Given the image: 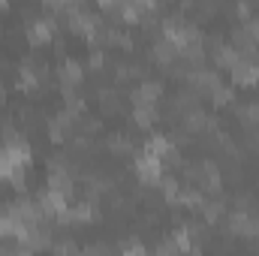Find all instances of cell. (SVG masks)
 <instances>
[{"mask_svg":"<svg viewBox=\"0 0 259 256\" xmlns=\"http://www.w3.org/2000/svg\"><path fill=\"white\" fill-rule=\"evenodd\" d=\"M118 250H121V253H148V247H145V244H142L136 235H130V238H121Z\"/></svg>","mask_w":259,"mask_h":256,"instance_id":"484cf974","label":"cell"},{"mask_svg":"<svg viewBox=\"0 0 259 256\" xmlns=\"http://www.w3.org/2000/svg\"><path fill=\"white\" fill-rule=\"evenodd\" d=\"M6 181H9V187L15 193H27V166H15Z\"/></svg>","mask_w":259,"mask_h":256,"instance_id":"cb8c5ba5","label":"cell"},{"mask_svg":"<svg viewBox=\"0 0 259 256\" xmlns=\"http://www.w3.org/2000/svg\"><path fill=\"white\" fill-rule=\"evenodd\" d=\"M133 175L139 178V184H142V187H160V181H163L166 169H163V160H160L157 154L142 151V154H136V157H133Z\"/></svg>","mask_w":259,"mask_h":256,"instance_id":"6da1fadb","label":"cell"},{"mask_svg":"<svg viewBox=\"0 0 259 256\" xmlns=\"http://www.w3.org/2000/svg\"><path fill=\"white\" fill-rule=\"evenodd\" d=\"M3 211H6L15 223H27V226H36V223H42V220H46V217H42V211H39V202H36V199H30V196H24V193H18V199L6 202V205H3Z\"/></svg>","mask_w":259,"mask_h":256,"instance_id":"7a4b0ae2","label":"cell"},{"mask_svg":"<svg viewBox=\"0 0 259 256\" xmlns=\"http://www.w3.org/2000/svg\"><path fill=\"white\" fill-rule=\"evenodd\" d=\"M46 133H49V142H52V145L69 142V139L75 136V115L66 112V109H61L58 115H52V118L46 121Z\"/></svg>","mask_w":259,"mask_h":256,"instance_id":"277c9868","label":"cell"},{"mask_svg":"<svg viewBox=\"0 0 259 256\" xmlns=\"http://www.w3.org/2000/svg\"><path fill=\"white\" fill-rule=\"evenodd\" d=\"M52 250L55 253H78L81 247L75 241H69V238H61V241H52Z\"/></svg>","mask_w":259,"mask_h":256,"instance_id":"4316f807","label":"cell"},{"mask_svg":"<svg viewBox=\"0 0 259 256\" xmlns=\"http://www.w3.org/2000/svg\"><path fill=\"white\" fill-rule=\"evenodd\" d=\"M160 100H163V81H148L145 78L130 94V106H136V103H160Z\"/></svg>","mask_w":259,"mask_h":256,"instance_id":"4fadbf2b","label":"cell"},{"mask_svg":"<svg viewBox=\"0 0 259 256\" xmlns=\"http://www.w3.org/2000/svg\"><path fill=\"white\" fill-rule=\"evenodd\" d=\"M84 81V64L78 58H64L58 66V84L61 91H72V88H81Z\"/></svg>","mask_w":259,"mask_h":256,"instance_id":"9c48e42d","label":"cell"},{"mask_svg":"<svg viewBox=\"0 0 259 256\" xmlns=\"http://www.w3.org/2000/svg\"><path fill=\"white\" fill-rule=\"evenodd\" d=\"M229 78L235 88H259V64L250 58H238L229 66Z\"/></svg>","mask_w":259,"mask_h":256,"instance_id":"52a82bcc","label":"cell"},{"mask_svg":"<svg viewBox=\"0 0 259 256\" xmlns=\"http://www.w3.org/2000/svg\"><path fill=\"white\" fill-rule=\"evenodd\" d=\"M160 160H163V169H181L184 166V157H181V148L172 142L163 154H160Z\"/></svg>","mask_w":259,"mask_h":256,"instance_id":"7402d4cb","label":"cell"},{"mask_svg":"<svg viewBox=\"0 0 259 256\" xmlns=\"http://www.w3.org/2000/svg\"><path fill=\"white\" fill-rule=\"evenodd\" d=\"M55 36H58V30H55V24H52L49 18H36L30 27H24V39H27V46H30V49L52 46V42H55Z\"/></svg>","mask_w":259,"mask_h":256,"instance_id":"ba28073f","label":"cell"},{"mask_svg":"<svg viewBox=\"0 0 259 256\" xmlns=\"http://www.w3.org/2000/svg\"><path fill=\"white\" fill-rule=\"evenodd\" d=\"M247 24V30H250V36H253V42L259 46V15H253L250 21H244Z\"/></svg>","mask_w":259,"mask_h":256,"instance_id":"f546056e","label":"cell"},{"mask_svg":"<svg viewBox=\"0 0 259 256\" xmlns=\"http://www.w3.org/2000/svg\"><path fill=\"white\" fill-rule=\"evenodd\" d=\"M178 46L169 39V36H157V39H151V49H148V58L154 61V66H160V69H169V66L178 61Z\"/></svg>","mask_w":259,"mask_h":256,"instance_id":"5b68a950","label":"cell"},{"mask_svg":"<svg viewBox=\"0 0 259 256\" xmlns=\"http://www.w3.org/2000/svg\"><path fill=\"white\" fill-rule=\"evenodd\" d=\"M169 145H172V139H169V136H163V133H151V136L145 139L142 151H148V154H157V157H160Z\"/></svg>","mask_w":259,"mask_h":256,"instance_id":"44dd1931","label":"cell"},{"mask_svg":"<svg viewBox=\"0 0 259 256\" xmlns=\"http://www.w3.org/2000/svg\"><path fill=\"white\" fill-rule=\"evenodd\" d=\"M226 205H229V199H226L223 193H217V196H205L199 214H202V220H205L208 226H214V223H220V220L226 217Z\"/></svg>","mask_w":259,"mask_h":256,"instance_id":"7c38bea8","label":"cell"},{"mask_svg":"<svg viewBox=\"0 0 259 256\" xmlns=\"http://www.w3.org/2000/svg\"><path fill=\"white\" fill-rule=\"evenodd\" d=\"M211 58H214V64H217V69H229V66H232L235 61H238V58H241V52H238L235 46L223 42L220 49H214V52H211Z\"/></svg>","mask_w":259,"mask_h":256,"instance_id":"e0dca14e","label":"cell"},{"mask_svg":"<svg viewBox=\"0 0 259 256\" xmlns=\"http://www.w3.org/2000/svg\"><path fill=\"white\" fill-rule=\"evenodd\" d=\"M145 75V69L139 64H118L115 66V78L118 81H136V78H142Z\"/></svg>","mask_w":259,"mask_h":256,"instance_id":"603a6c76","label":"cell"},{"mask_svg":"<svg viewBox=\"0 0 259 256\" xmlns=\"http://www.w3.org/2000/svg\"><path fill=\"white\" fill-rule=\"evenodd\" d=\"M106 49H100V46H94L91 49V55H88V69H94V72H103L106 69Z\"/></svg>","mask_w":259,"mask_h":256,"instance_id":"d4e9b609","label":"cell"},{"mask_svg":"<svg viewBox=\"0 0 259 256\" xmlns=\"http://www.w3.org/2000/svg\"><path fill=\"white\" fill-rule=\"evenodd\" d=\"M46 115L39 112V109H30V106H21L18 109V124H21V130L24 133H36L39 127H46Z\"/></svg>","mask_w":259,"mask_h":256,"instance_id":"2e32d148","label":"cell"},{"mask_svg":"<svg viewBox=\"0 0 259 256\" xmlns=\"http://www.w3.org/2000/svg\"><path fill=\"white\" fill-rule=\"evenodd\" d=\"M232 208L235 211H247V214H259V196L256 193H238L235 199H232Z\"/></svg>","mask_w":259,"mask_h":256,"instance_id":"ffe728a7","label":"cell"},{"mask_svg":"<svg viewBox=\"0 0 259 256\" xmlns=\"http://www.w3.org/2000/svg\"><path fill=\"white\" fill-rule=\"evenodd\" d=\"M154 253H178V247H175V241H172V238H166L163 244H157V247H154Z\"/></svg>","mask_w":259,"mask_h":256,"instance_id":"f1b7e54d","label":"cell"},{"mask_svg":"<svg viewBox=\"0 0 259 256\" xmlns=\"http://www.w3.org/2000/svg\"><path fill=\"white\" fill-rule=\"evenodd\" d=\"M97 100H100V115L103 118H115V115H121L127 109V100H124V94L118 88H103L97 94Z\"/></svg>","mask_w":259,"mask_h":256,"instance_id":"8fae6325","label":"cell"},{"mask_svg":"<svg viewBox=\"0 0 259 256\" xmlns=\"http://www.w3.org/2000/svg\"><path fill=\"white\" fill-rule=\"evenodd\" d=\"M61 97H64V109L66 112H72L75 118L88 112V100L78 94V88H72V91H61Z\"/></svg>","mask_w":259,"mask_h":256,"instance_id":"d6986e66","label":"cell"},{"mask_svg":"<svg viewBox=\"0 0 259 256\" xmlns=\"http://www.w3.org/2000/svg\"><path fill=\"white\" fill-rule=\"evenodd\" d=\"M226 220V232L235 235V238H247V241H256L259 238V214H247V211H235Z\"/></svg>","mask_w":259,"mask_h":256,"instance_id":"3957f363","label":"cell"},{"mask_svg":"<svg viewBox=\"0 0 259 256\" xmlns=\"http://www.w3.org/2000/svg\"><path fill=\"white\" fill-rule=\"evenodd\" d=\"M9 9V0H0V12H6Z\"/></svg>","mask_w":259,"mask_h":256,"instance_id":"1f68e13d","label":"cell"},{"mask_svg":"<svg viewBox=\"0 0 259 256\" xmlns=\"http://www.w3.org/2000/svg\"><path fill=\"white\" fill-rule=\"evenodd\" d=\"M187 88H193L196 94L205 100V97H211V91L220 84V72L217 69H208V66H199V69H193L190 75H187V81H184Z\"/></svg>","mask_w":259,"mask_h":256,"instance_id":"30bf717a","label":"cell"},{"mask_svg":"<svg viewBox=\"0 0 259 256\" xmlns=\"http://www.w3.org/2000/svg\"><path fill=\"white\" fill-rule=\"evenodd\" d=\"M97 6L103 9V12H118L121 6H124V0H97ZM121 18V15H118Z\"/></svg>","mask_w":259,"mask_h":256,"instance_id":"83f0119b","label":"cell"},{"mask_svg":"<svg viewBox=\"0 0 259 256\" xmlns=\"http://www.w3.org/2000/svg\"><path fill=\"white\" fill-rule=\"evenodd\" d=\"M217 109H226V106H235V84H217L214 91H211V97H208Z\"/></svg>","mask_w":259,"mask_h":256,"instance_id":"ac0fdd59","label":"cell"},{"mask_svg":"<svg viewBox=\"0 0 259 256\" xmlns=\"http://www.w3.org/2000/svg\"><path fill=\"white\" fill-rule=\"evenodd\" d=\"M36 202H39V211H42V217L46 220H58L61 214H64L66 208H69V196L61 190H52V187H46V190L36 196Z\"/></svg>","mask_w":259,"mask_h":256,"instance_id":"8992f818","label":"cell"},{"mask_svg":"<svg viewBox=\"0 0 259 256\" xmlns=\"http://www.w3.org/2000/svg\"><path fill=\"white\" fill-rule=\"evenodd\" d=\"M130 118L139 130H154V124L160 121V109H157V103H136Z\"/></svg>","mask_w":259,"mask_h":256,"instance_id":"5bb4252c","label":"cell"},{"mask_svg":"<svg viewBox=\"0 0 259 256\" xmlns=\"http://www.w3.org/2000/svg\"><path fill=\"white\" fill-rule=\"evenodd\" d=\"M106 151H109L112 157H133V154H136V142L130 139L127 133L115 130V133L106 136Z\"/></svg>","mask_w":259,"mask_h":256,"instance_id":"9a60e30c","label":"cell"},{"mask_svg":"<svg viewBox=\"0 0 259 256\" xmlns=\"http://www.w3.org/2000/svg\"><path fill=\"white\" fill-rule=\"evenodd\" d=\"M6 97H9V91H6V84H3V78H0V109L6 106Z\"/></svg>","mask_w":259,"mask_h":256,"instance_id":"4dcf8cb0","label":"cell"}]
</instances>
